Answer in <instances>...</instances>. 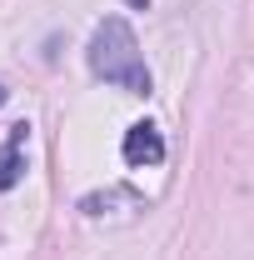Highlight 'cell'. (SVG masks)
Returning a JSON list of instances; mask_svg holds the SVG:
<instances>
[{
    "label": "cell",
    "instance_id": "6da1fadb",
    "mask_svg": "<svg viewBox=\"0 0 254 260\" xmlns=\"http://www.w3.org/2000/svg\"><path fill=\"white\" fill-rule=\"evenodd\" d=\"M85 60H90V75H95V80L125 90V95H150V90H155V75H150V65L140 55V40H135L125 15H105L95 25Z\"/></svg>",
    "mask_w": 254,
    "mask_h": 260
},
{
    "label": "cell",
    "instance_id": "7a4b0ae2",
    "mask_svg": "<svg viewBox=\"0 0 254 260\" xmlns=\"http://www.w3.org/2000/svg\"><path fill=\"white\" fill-rule=\"evenodd\" d=\"M120 155H125L130 170H150V165L164 160V135H159L150 120H140V125L125 130V140H120Z\"/></svg>",
    "mask_w": 254,
    "mask_h": 260
},
{
    "label": "cell",
    "instance_id": "3957f363",
    "mask_svg": "<svg viewBox=\"0 0 254 260\" xmlns=\"http://www.w3.org/2000/svg\"><path fill=\"white\" fill-rule=\"evenodd\" d=\"M25 140H30V125H10L5 145H0V190H15L20 175H25Z\"/></svg>",
    "mask_w": 254,
    "mask_h": 260
},
{
    "label": "cell",
    "instance_id": "277c9868",
    "mask_svg": "<svg viewBox=\"0 0 254 260\" xmlns=\"http://www.w3.org/2000/svg\"><path fill=\"white\" fill-rule=\"evenodd\" d=\"M130 5H135V10H145V5H150V0H130Z\"/></svg>",
    "mask_w": 254,
    "mask_h": 260
},
{
    "label": "cell",
    "instance_id": "5b68a950",
    "mask_svg": "<svg viewBox=\"0 0 254 260\" xmlns=\"http://www.w3.org/2000/svg\"><path fill=\"white\" fill-rule=\"evenodd\" d=\"M5 95H10V90H5V85H0V105H5Z\"/></svg>",
    "mask_w": 254,
    "mask_h": 260
}]
</instances>
